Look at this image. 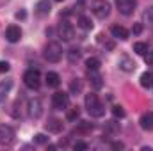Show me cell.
<instances>
[{
	"mask_svg": "<svg viewBox=\"0 0 153 151\" xmlns=\"http://www.w3.org/2000/svg\"><path fill=\"white\" fill-rule=\"evenodd\" d=\"M43 57H45L48 62L55 64V62L61 61V57H62V50H61V46H59L57 43H50V44L45 46V50H43Z\"/></svg>",
	"mask_w": 153,
	"mask_h": 151,
	"instance_id": "6da1fadb",
	"label": "cell"
},
{
	"mask_svg": "<svg viewBox=\"0 0 153 151\" xmlns=\"http://www.w3.org/2000/svg\"><path fill=\"white\" fill-rule=\"evenodd\" d=\"M23 84H25L29 89H39V85H41V76H39L38 70H29V71H25V75H23Z\"/></svg>",
	"mask_w": 153,
	"mask_h": 151,
	"instance_id": "7a4b0ae2",
	"label": "cell"
},
{
	"mask_svg": "<svg viewBox=\"0 0 153 151\" xmlns=\"http://www.w3.org/2000/svg\"><path fill=\"white\" fill-rule=\"evenodd\" d=\"M14 141V130L9 124H0V144L9 146Z\"/></svg>",
	"mask_w": 153,
	"mask_h": 151,
	"instance_id": "3957f363",
	"label": "cell"
},
{
	"mask_svg": "<svg viewBox=\"0 0 153 151\" xmlns=\"http://www.w3.org/2000/svg\"><path fill=\"white\" fill-rule=\"evenodd\" d=\"M135 0H116V7L123 16H130L135 11Z\"/></svg>",
	"mask_w": 153,
	"mask_h": 151,
	"instance_id": "277c9868",
	"label": "cell"
},
{
	"mask_svg": "<svg viewBox=\"0 0 153 151\" xmlns=\"http://www.w3.org/2000/svg\"><path fill=\"white\" fill-rule=\"evenodd\" d=\"M52 103H53V109H57V110L68 109L70 107V96L66 93H55L52 96Z\"/></svg>",
	"mask_w": 153,
	"mask_h": 151,
	"instance_id": "5b68a950",
	"label": "cell"
},
{
	"mask_svg": "<svg viewBox=\"0 0 153 151\" xmlns=\"http://www.w3.org/2000/svg\"><path fill=\"white\" fill-rule=\"evenodd\" d=\"M59 38L62 41H71L75 38V29L71 27V23H68V21L59 23Z\"/></svg>",
	"mask_w": 153,
	"mask_h": 151,
	"instance_id": "8992f818",
	"label": "cell"
},
{
	"mask_svg": "<svg viewBox=\"0 0 153 151\" xmlns=\"http://www.w3.org/2000/svg\"><path fill=\"white\" fill-rule=\"evenodd\" d=\"M93 13H94L96 18L105 20V18L111 14V4H107V2H100V4H96V5L93 7Z\"/></svg>",
	"mask_w": 153,
	"mask_h": 151,
	"instance_id": "52a82bcc",
	"label": "cell"
},
{
	"mask_svg": "<svg viewBox=\"0 0 153 151\" xmlns=\"http://www.w3.org/2000/svg\"><path fill=\"white\" fill-rule=\"evenodd\" d=\"M22 38V29L18 27V25H9L7 29H5V39L9 41V43H18Z\"/></svg>",
	"mask_w": 153,
	"mask_h": 151,
	"instance_id": "ba28073f",
	"label": "cell"
},
{
	"mask_svg": "<svg viewBox=\"0 0 153 151\" xmlns=\"http://www.w3.org/2000/svg\"><path fill=\"white\" fill-rule=\"evenodd\" d=\"M34 11H36L38 16H48L50 11H52V4L48 0H39L36 4V7H34Z\"/></svg>",
	"mask_w": 153,
	"mask_h": 151,
	"instance_id": "9c48e42d",
	"label": "cell"
},
{
	"mask_svg": "<svg viewBox=\"0 0 153 151\" xmlns=\"http://www.w3.org/2000/svg\"><path fill=\"white\" fill-rule=\"evenodd\" d=\"M41 114H43L41 101H39V100H30V101H29V115L34 117V119H38Z\"/></svg>",
	"mask_w": 153,
	"mask_h": 151,
	"instance_id": "30bf717a",
	"label": "cell"
},
{
	"mask_svg": "<svg viewBox=\"0 0 153 151\" xmlns=\"http://www.w3.org/2000/svg\"><path fill=\"white\" fill-rule=\"evenodd\" d=\"M139 123H141V128H143V130L152 132L153 130V112H144L141 115Z\"/></svg>",
	"mask_w": 153,
	"mask_h": 151,
	"instance_id": "8fae6325",
	"label": "cell"
},
{
	"mask_svg": "<svg viewBox=\"0 0 153 151\" xmlns=\"http://www.w3.org/2000/svg\"><path fill=\"white\" fill-rule=\"evenodd\" d=\"M119 68L123 70V71H126V73H130V71H134L135 70V62L130 59V57H126V55H123L121 59H119Z\"/></svg>",
	"mask_w": 153,
	"mask_h": 151,
	"instance_id": "7c38bea8",
	"label": "cell"
},
{
	"mask_svg": "<svg viewBox=\"0 0 153 151\" xmlns=\"http://www.w3.org/2000/svg\"><path fill=\"white\" fill-rule=\"evenodd\" d=\"M62 128H64V124H62L61 119H50V121L46 123V130L52 132V133H61Z\"/></svg>",
	"mask_w": 153,
	"mask_h": 151,
	"instance_id": "4fadbf2b",
	"label": "cell"
},
{
	"mask_svg": "<svg viewBox=\"0 0 153 151\" xmlns=\"http://www.w3.org/2000/svg\"><path fill=\"white\" fill-rule=\"evenodd\" d=\"M111 34H112L116 39H121V41L128 39V30H126L125 27H121V25H114V27L111 29Z\"/></svg>",
	"mask_w": 153,
	"mask_h": 151,
	"instance_id": "5bb4252c",
	"label": "cell"
},
{
	"mask_svg": "<svg viewBox=\"0 0 153 151\" xmlns=\"http://www.w3.org/2000/svg\"><path fill=\"white\" fill-rule=\"evenodd\" d=\"M45 80H46L48 87H59V84H61V76L57 75L55 71H48L46 76H45Z\"/></svg>",
	"mask_w": 153,
	"mask_h": 151,
	"instance_id": "9a60e30c",
	"label": "cell"
},
{
	"mask_svg": "<svg viewBox=\"0 0 153 151\" xmlns=\"http://www.w3.org/2000/svg\"><path fill=\"white\" fill-rule=\"evenodd\" d=\"M87 78H89L91 87H94V89H102L103 82H102V76H100V73H96V71H89Z\"/></svg>",
	"mask_w": 153,
	"mask_h": 151,
	"instance_id": "2e32d148",
	"label": "cell"
},
{
	"mask_svg": "<svg viewBox=\"0 0 153 151\" xmlns=\"http://www.w3.org/2000/svg\"><path fill=\"white\" fill-rule=\"evenodd\" d=\"M100 103V100H98V94H94V93H89V94H85V109L89 110V109H93V107H96Z\"/></svg>",
	"mask_w": 153,
	"mask_h": 151,
	"instance_id": "e0dca14e",
	"label": "cell"
},
{
	"mask_svg": "<svg viewBox=\"0 0 153 151\" xmlns=\"http://www.w3.org/2000/svg\"><path fill=\"white\" fill-rule=\"evenodd\" d=\"M91 130H93V124H91L89 121H80V123L76 124V128H75L76 133H82V135H84V133H89Z\"/></svg>",
	"mask_w": 153,
	"mask_h": 151,
	"instance_id": "ac0fdd59",
	"label": "cell"
},
{
	"mask_svg": "<svg viewBox=\"0 0 153 151\" xmlns=\"http://www.w3.org/2000/svg\"><path fill=\"white\" fill-rule=\"evenodd\" d=\"M13 87V80H5V82H0V101L7 96V93L11 91Z\"/></svg>",
	"mask_w": 153,
	"mask_h": 151,
	"instance_id": "d6986e66",
	"label": "cell"
},
{
	"mask_svg": "<svg viewBox=\"0 0 153 151\" xmlns=\"http://www.w3.org/2000/svg\"><path fill=\"white\" fill-rule=\"evenodd\" d=\"M78 25H80L84 30H91V29H93V21H91V18L85 16V14L78 16Z\"/></svg>",
	"mask_w": 153,
	"mask_h": 151,
	"instance_id": "ffe728a7",
	"label": "cell"
},
{
	"mask_svg": "<svg viewBox=\"0 0 153 151\" xmlns=\"http://www.w3.org/2000/svg\"><path fill=\"white\" fill-rule=\"evenodd\" d=\"M87 112L91 114L93 117H103V115H105V107H103L102 103H98L96 107H93V109H89Z\"/></svg>",
	"mask_w": 153,
	"mask_h": 151,
	"instance_id": "44dd1931",
	"label": "cell"
},
{
	"mask_svg": "<svg viewBox=\"0 0 153 151\" xmlns=\"http://www.w3.org/2000/svg\"><path fill=\"white\" fill-rule=\"evenodd\" d=\"M85 66H87L89 71H98V68H100V59H96V57H89V59L85 61Z\"/></svg>",
	"mask_w": 153,
	"mask_h": 151,
	"instance_id": "7402d4cb",
	"label": "cell"
},
{
	"mask_svg": "<svg viewBox=\"0 0 153 151\" xmlns=\"http://www.w3.org/2000/svg\"><path fill=\"white\" fill-rule=\"evenodd\" d=\"M141 85H143V87H152L153 85V75L152 73H143V75H141Z\"/></svg>",
	"mask_w": 153,
	"mask_h": 151,
	"instance_id": "603a6c76",
	"label": "cell"
},
{
	"mask_svg": "<svg viewBox=\"0 0 153 151\" xmlns=\"http://www.w3.org/2000/svg\"><path fill=\"white\" fill-rule=\"evenodd\" d=\"M134 52L137 55H144L148 52V44L146 43H134Z\"/></svg>",
	"mask_w": 153,
	"mask_h": 151,
	"instance_id": "cb8c5ba5",
	"label": "cell"
},
{
	"mask_svg": "<svg viewBox=\"0 0 153 151\" xmlns=\"http://www.w3.org/2000/svg\"><path fill=\"white\" fill-rule=\"evenodd\" d=\"M70 91H71L73 94H78V93L82 91V82H80L78 78H73V80H71V84H70Z\"/></svg>",
	"mask_w": 153,
	"mask_h": 151,
	"instance_id": "d4e9b609",
	"label": "cell"
},
{
	"mask_svg": "<svg viewBox=\"0 0 153 151\" xmlns=\"http://www.w3.org/2000/svg\"><path fill=\"white\" fill-rule=\"evenodd\" d=\"M68 57H70V62H75L80 59V50L78 48H71L70 52H68Z\"/></svg>",
	"mask_w": 153,
	"mask_h": 151,
	"instance_id": "484cf974",
	"label": "cell"
},
{
	"mask_svg": "<svg viewBox=\"0 0 153 151\" xmlns=\"http://www.w3.org/2000/svg\"><path fill=\"white\" fill-rule=\"evenodd\" d=\"M105 132H111V133H116V132H119V124H117L116 121H109V123L105 124Z\"/></svg>",
	"mask_w": 153,
	"mask_h": 151,
	"instance_id": "4316f807",
	"label": "cell"
},
{
	"mask_svg": "<svg viewBox=\"0 0 153 151\" xmlns=\"http://www.w3.org/2000/svg\"><path fill=\"white\" fill-rule=\"evenodd\" d=\"M34 142L36 144H48V137L45 133H38V135H34Z\"/></svg>",
	"mask_w": 153,
	"mask_h": 151,
	"instance_id": "83f0119b",
	"label": "cell"
},
{
	"mask_svg": "<svg viewBox=\"0 0 153 151\" xmlns=\"http://www.w3.org/2000/svg\"><path fill=\"white\" fill-rule=\"evenodd\" d=\"M78 115H80L78 109H71V110L68 112V115H66V119H68V121H76V119H78Z\"/></svg>",
	"mask_w": 153,
	"mask_h": 151,
	"instance_id": "f1b7e54d",
	"label": "cell"
},
{
	"mask_svg": "<svg viewBox=\"0 0 153 151\" xmlns=\"http://www.w3.org/2000/svg\"><path fill=\"white\" fill-rule=\"evenodd\" d=\"M112 114H114L116 117H125V110H123V107H119V105H116L114 109H112Z\"/></svg>",
	"mask_w": 153,
	"mask_h": 151,
	"instance_id": "f546056e",
	"label": "cell"
},
{
	"mask_svg": "<svg viewBox=\"0 0 153 151\" xmlns=\"http://www.w3.org/2000/svg\"><path fill=\"white\" fill-rule=\"evenodd\" d=\"M144 62H146L148 66H153V52L148 50V52L144 53Z\"/></svg>",
	"mask_w": 153,
	"mask_h": 151,
	"instance_id": "4dcf8cb0",
	"label": "cell"
},
{
	"mask_svg": "<svg viewBox=\"0 0 153 151\" xmlns=\"http://www.w3.org/2000/svg\"><path fill=\"white\" fill-rule=\"evenodd\" d=\"M132 32H134V36H139V34L143 32V25H141V23H135V25L132 27Z\"/></svg>",
	"mask_w": 153,
	"mask_h": 151,
	"instance_id": "1f68e13d",
	"label": "cell"
},
{
	"mask_svg": "<svg viewBox=\"0 0 153 151\" xmlns=\"http://www.w3.org/2000/svg\"><path fill=\"white\" fill-rule=\"evenodd\" d=\"M73 148H75L76 151H85L89 146H87L85 142H75V146H73Z\"/></svg>",
	"mask_w": 153,
	"mask_h": 151,
	"instance_id": "d6a6232c",
	"label": "cell"
},
{
	"mask_svg": "<svg viewBox=\"0 0 153 151\" xmlns=\"http://www.w3.org/2000/svg\"><path fill=\"white\" fill-rule=\"evenodd\" d=\"M7 71H9V62L0 61V73H7Z\"/></svg>",
	"mask_w": 153,
	"mask_h": 151,
	"instance_id": "836d02e7",
	"label": "cell"
},
{
	"mask_svg": "<svg viewBox=\"0 0 153 151\" xmlns=\"http://www.w3.org/2000/svg\"><path fill=\"white\" fill-rule=\"evenodd\" d=\"M111 148H112V150H123V148H125V144L116 141V142H112V144H111Z\"/></svg>",
	"mask_w": 153,
	"mask_h": 151,
	"instance_id": "e575fe53",
	"label": "cell"
},
{
	"mask_svg": "<svg viewBox=\"0 0 153 151\" xmlns=\"http://www.w3.org/2000/svg\"><path fill=\"white\" fill-rule=\"evenodd\" d=\"M27 18V13L25 11H18L16 13V20H25Z\"/></svg>",
	"mask_w": 153,
	"mask_h": 151,
	"instance_id": "d590c367",
	"label": "cell"
},
{
	"mask_svg": "<svg viewBox=\"0 0 153 151\" xmlns=\"http://www.w3.org/2000/svg\"><path fill=\"white\" fill-rule=\"evenodd\" d=\"M55 2H62V0H55Z\"/></svg>",
	"mask_w": 153,
	"mask_h": 151,
	"instance_id": "8d00e7d4",
	"label": "cell"
}]
</instances>
